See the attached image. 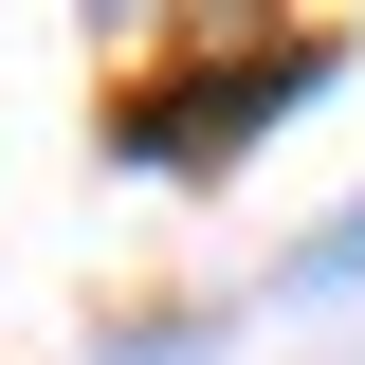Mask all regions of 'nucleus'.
<instances>
[{"label":"nucleus","mask_w":365,"mask_h":365,"mask_svg":"<svg viewBox=\"0 0 365 365\" xmlns=\"http://www.w3.org/2000/svg\"><path fill=\"white\" fill-rule=\"evenodd\" d=\"M311 91H329V37H274V55H165V73L110 91V165L201 182V165H237L274 110H311Z\"/></svg>","instance_id":"nucleus-1"},{"label":"nucleus","mask_w":365,"mask_h":365,"mask_svg":"<svg viewBox=\"0 0 365 365\" xmlns=\"http://www.w3.org/2000/svg\"><path fill=\"white\" fill-rule=\"evenodd\" d=\"M347 274H365V201H347V220L311 237V256H292V292H347Z\"/></svg>","instance_id":"nucleus-2"},{"label":"nucleus","mask_w":365,"mask_h":365,"mask_svg":"<svg viewBox=\"0 0 365 365\" xmlns=\"http://www.w3.org/2000/svg\"><path fill=\"white\" fill-rule=\"evenodd\" d=\"M128 365H201V329H165V347H128Z\"/></svg>","instance_id":"nucleus-3"}]
</instances>
